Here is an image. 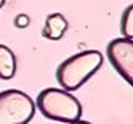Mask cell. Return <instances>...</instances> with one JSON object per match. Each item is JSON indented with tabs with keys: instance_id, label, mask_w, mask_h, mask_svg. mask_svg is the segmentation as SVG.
<instances>
[{
	"instance_id": "1",
	"label": "cell",
	"mask_w": 133,
	"mask_h": 124,
	"mask_svg": "<svg viewBox=\"0 0 133 124\" xmlns=\"http://www.w3.org/2000/svg\"><path fill=\"white\" fill-rule=\"evenodd\" d=\"M104 61V56L98 50H83L66 58L56 69V81L66 92L80 89L96 73Z\"/></svg>"
},
{
	"instance_id": "2",
	"label": "cell",
	"mask_w": 133,
	"mask_h": 124,
	"mask_svg": "<svg viewBox=\"0 0 133 124\" xmlns=\"http://www.w3.org/2000/svg\"><path fill=\"white\" fill-rule=\"evenodd\" d=\"M35 108L39 110L45 118L58 122L72 124L79 121L82 116V105L75 98V95L66 92L63 89L48 87L43 89L37 95Z\"/></svg>"
},
{
	"instance_id": "3",
	"label": "cell",
	"mask_w": 133,
	"mask_h": 124,
	"mask_svg": "<svg viewBox=\"0 0 133 124\" xmlns=\"http://www.w3.org/2000/svg\"><path fill=\"white\" fill-rule=\"evenodd\" d=\"M35 114V103L26 92L8 89L0 92V124H27Z\"/></svg>"
},
{
	"instance_id": "4",
	"label": "cell",
	"mask_w": 133,
	"mask_h": 124,
	"mask_svg": "<svg viewBox=\"0 0 133 124\" xmlns=\"http://www.w3.org/2000/svg\"><path fill=\"white\" fill-rule=\"evenodd\" d=\"M111 64L130 85L133 84V40L119 37L112 39L106 47Z\"/></svg>"
},
{
	"instance_id": "5",
	"label": "cell",
	"mask_w": 133,
	"mask_h": 124,
	"mask_svg": "<svg viewBox=\"0 0 133 124\" xmlns=\"http://www.w3.org/2000/svg\"><path fill=\"white\" fill-rule=\"evenodd\" d=\"M68 31V20L61 13H51L46 16L45 26H43V37L50 40H59L64 36V32Z\"/></svg>"
},
{
	"instance_id": "6",
	"label": "cell",
	"mask_w": 133,
	"mask_h": 124,
	"mask_svg": "<svg viewBox=\"0 0 133 124\" xmlns=\"http://www.w3.org/2000/svg\"><path fill=\"white\" fill-rule=\"evenodd\" d=\"M16 74V56L6 45L0 44V79L8 81Z\"/></svg>"
},
{
	"instance_id": "7",
	"label": "cell",
	"mask_w": 133,
	"mask_h": 124,
	"mask_svg": "<svg viewBox=\"0 0 133 124\" xmlns=\"http://www.w3.org/2000/svg\"><path fill=\"white\" fill-rule=\"evenodd\" d=\"M120 31L125 39H131L133 37V5H128L122 13Z\"/></svg>"
},
{
	"instance_id": "8",
	"label": "cell",
	"mask_w": 133,
	"mask_h": 124,
	"mask_svg": "<svg viewBox=\"0 0 133 124\" xmlns=\"http://www.w3.org/2000/svg\"><path fill=\"white\" fill-rule=\"evenodd\" d=\"M29 24H31V18L27 16L26 13L16 15V18H15V27H18V29H26Z\"/></svg>"
},
{
	"instance_id": "9",
	"label": "cell",
	"mask_w": 133,
	"mask_h": 124,
	"mask_svg": "<svg viewBox=\"0 0 133 124\" xmlns=\"http://www.w3.org/2000/svg\"><path fill=\"white\" fill-rule=\"evenodd\" d=\"M72 124H91V122H88V121H82V119H79V121H75V122H72Z\"/></svg>"
},
{
	"instance_id": "10",
	"label": "cell",
	"mask_w": 133,
	"mask_h": 124,
	"mask_svg": "<svg viewBox=\"0 0 133 124\" xmlns=\"http://www.w3.org/2000/svg\"><path fill=\"white\" fill-rule=\"evenodd\" d=\"M3 5H5V0H0V8H2Z\"/></svg>"
}]
</instances>
